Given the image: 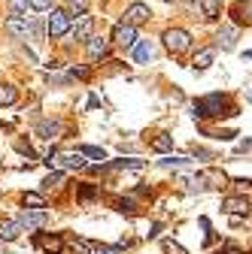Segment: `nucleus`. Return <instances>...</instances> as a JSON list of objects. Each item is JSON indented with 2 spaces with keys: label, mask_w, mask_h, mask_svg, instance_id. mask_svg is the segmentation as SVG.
<instances>
[{
  "label": "nucleus",
  "mask_w": 252,
  "mask_h": 254,
  "mask_svg": "<svg viewBox=\"0 0 252 254\" xmlns=\"http://www.w3.org/2000/svg\"><path fill=\"white\" fill-rule=\"evenodd\" d=\"M195 118L198 121H207V118H222V115H237V106H231V97L228 94H207V97H198L195 106H192Z\"/></svg>",
  "instance_id": "obj_1"
},
{
  "label": "nucleus",
  "mask_w": 252,
  "mask_h": 254,
  "mask_svg": "<svg viewBox=\"0 0 252 254\" xmlns=\"http://www.w3.org/2000/svg\"><path fill=\"white\" fill-rule=\"evenodd\" d=\"M46 164L52 170H61V173H67V170H85V161H82V154L79 151H61V148H52L49 157H46Z\"/></svg>",
  "instance_id": "obj_2"
},
{
  "label": "nucleus",
  "mask_w": 252,
  "mask_h": 254,
  "mask_svg": "<svg viewBox=\"0 0 252 254\" xmlns=\"http://www.w3.org/2000/svg\"><path fill=\"white\" fill-rule=\"evenodd\" d=\"M34 245L43 254H64L67 251V236L64 233H34Z\"/></svg>",
  "instance_id": "obj_3"
},
{
  "label": "nucleus",
  "mask_w": 252,
  "mask_h": 254,
  "mask_svg": "<svg viewBox=\"0 0 252 254\" xmlns=\"http://www.w3.org/2000/svg\"><path fill=\"white\" fill-rule=\"evenodd\" d=\"M15 221H18L21 233H24V230H27V233H34V230H40V227L49 224V212H46V209H21Z\"/></svg>",
  "instance_id": "obj_4"
},
{
  "label": "nucleus",
  "mask_w": 252,
  "mask_h": 254,
  "mask_svg": "<svg viewBox=\"0 0 252 254\" xmlns=\"http://www.w3.org/2000/svg\"><path fill=\"white\" fill-rule=\"evenodd\" d=\"M164 46L170 55H182V52L192 49V34L182 27H170V30H164Z\"/></svg>",
  "instance_id": "obj_5"
},
{
  "label": "nucleus",
  "mask_w": 252,
  "mask_h": 254,
  "mask_svg": "<svg viewBox=\"0 0 252 254\" xmlns=\"http://www.w3.org/2000/svg\"><path fill=\"white\" fill-rule=\"evenodd\" d=\"M46 34H49V40L67 37V34H70V12L52 9V15H49V21H46Z\"/></svg>",
  "instance_id": "obj_6"
},
{
  "label": "nucleus",
  "mask_w": 252,
  "mask_h": 254,
  "mask_svg": "<svg viewBox=\"0 0 252 254\" xmlns=\"http://www.w3.org/2000/svg\"><path fill=\"white\" fill-rule=\"evenodd\" d=\"M110 43H116L119 49H134V43H137V27L128 24V21H119V24L113 27Z\"/></svg>",
  "instance_id": "obj_7"
},
{
  "label": "nucleus",
  "mask_w": 252,
  "mask_h": 254,
  "mask_svg": "<svg viewBox=\"0 0 252 254\" xmlns=\"http://www.w3.org/2000/svg\"><path fill=\"white\" fill-rule=\"evenodd\" d=\"M222 212H225V215H249V212H252V200L243 197V194L225 197V200H222Z\"/></svg>",
  "instance_id": "obj_8"
},
{
  "label": "nucleus",
  "mask_w": 252,
  "mask_h": 254,
  "mask_svg": "<svg viewBox=\"0 0 252 254\" xmlns=\"http://www.w3.org/2000/svg\"><path fill=\"white\" fill-rule=\"evenodd\" d=\"M3 27H6V34H12V37H18V40H21V37H27V34H30V27H34V21H30L27 15H18V12H12V15L6 18V24H3Z\"/></svg>",
  "instance_id": "obj_9"
},
{
  "label": "nucleus",
  "mask_w": 252,
  "mask_h": 254,
  "mask_svg": "<svg viewBox=\"0 0 252 254\" xmlns=\"http://www.w3.org/2000/svg\"><path fill=\"white\" fill-rule=\"evenodd\" d=\"M85 55H88V61H104L110 55V40L107 37H88L85 40Z\"/></svg>",
  "instance_id": "obj_10"
},
{
  "label": "nucleus",
  "mask_w": 252,
  "mask_h": 254,
  "mask_svg": "<svg viewBox=\"0 0 252 254\" xmlns=\"http://www.w3.org/2000/svg\"><path fill=\"white\" fill-rule=\"evenodd\" d=\"M61 130H64V124H61L58 118H43V121H37V127H34V133H37L40 139H58Z\"/></svg>",
  "instance_id": "obj_11"
},
{
  "label": "nucleus",
  "mask_w": 252,
  "mask_h": 254,
  "mask_svg": "<svg viewBox=\"0 0 252 254\" xmlns=\"http://www.w3.org/2000/svg\"><path fill=\"white\" fill-rule=\"evenodd\" d=\"M149 18H152V9H149L146 3H131L128 12H125V21L134 24V27H137V24H146Z\"/></svg>",
  "instance_id": "obj_12"
},
{
  "label": "nucleus",
  "mask_w": 252,
  "mask_h": 254,
  "mask_svg": "<svg viewBox=\"0 0 252 254\" xmlns=\"http://www.w3.org/2000/svg\"><path fill=\"white\" fill-rule=\"evenodd\" d=\"M113 209L119 212V215H128V218H137L140 215V203L128 194V197H116L113 200Z\"/></svg>",
  "instance_id": "obj_13"
},
{
  "label": "nucleus",
  "mask_w": 252,
  "mask_h": 254,
  "mask_svg": "<svg viewBox=\"0 0 252 254\" xmlns=\"http://www.w3.org/2000/svg\"><path fill=\"white\" fill-rule=\"evenodd\" d=\"M98 197H101V185H94V182L76 185V203H91V200H98Z\"/></svg>",
  "instance_id": "obj_14"
},
{
  "label": "nucleus",
  "mask_w": 252,
  "mask_h": 254,
  "mask_svg": "<svg viewBox=\"0 0 252 254\" xmlns=\"http://www.w3.org/2000/svg\"><path fill=\"white\" fill-rule=\"evenodd\" d=\"M18 236H21V227H18L15 218H3V221H0V242H15Z\"/></svg>",
  "instance_id": "obj_15"
},
{
  "label": "nucleus",
  "mask_w": 252,
  "mask_h": 254,
  "mask_svg": "<svg viewBox=\"0 0 252 254\" xmlns=\"http://www.w3.org/2000/svg\"><path fill=\"white\" fill-rule=\"evenodd\" d=\"M216 43L222 46V52H231V49L237 46V27H234V24H225V27L216 34Z\"/></svg>",
  "instance_id": "obj_16"
},
{
  "label": "nucleus",
  "mask_w": 252,
  "mask_h": 254,
  "mask_svg": "<svg viewBox=\"0 0 252 254\" xmlns=\"http://www.w3.org/2000/svg\"><path fill=\"white\" fill-rule=\"evenodd\" d=\"M146 142H149L152 151H158V154H170V151H173V136H170V133H158V136H152V139H146Z\"/></svg>",
  "instance_id": "obj_17"
},
{
  "label": "nucleus",
  "mask_w": 252,
  "mask_h": 254,
  "mask_svg": "<svg viewBox=\"0 0 252 254\" xmlns=\"http://www.w3.org/2000/svg\"><path fill=\"white\" fill-rule=\"evenodd\" d=\"M91 30H94V18H91L88 12H85V15H79V21H76V27H73V37L85 43V40L91 37Z\"/></svg>",
  "instance_id": "obj_18"
},
{
  "label": "nucleus",
  "mask_w": 252,
  "mask_h": 254,
  "mask_svg": "<svg viewBox=\"0 0 252 254\" xmlns=\"http://www.w3.org/2000/svg\"><path fill=\"white\" fill-rule=\"evenodd\" d=\"M213 61H216V49H201V52L195 55V61H192V70H195V73H204Z\"/></svg>",
  "instance_id": "obj_19"
},
{
  "label": "nucleus",
  "mask_w": 252,
  "mask_h": 254,
  "mask_svg": "<svg viewBox=\"0 0 252 254\" xmlns=\"http://www.w3.org/2000/svg\"><path fill=\"white\" fill-rule=\"evenodd\" d=\"M152 55H155V46H152L149 40L134 43V61H137V64H149V61H152Z\"/></svg>",
  "instance_id": "obj_20"
},
{
  "label": "nucleus",
  "mask_w": 252,
  "mask_h": 254,
  "mask_svg": "<svg viewBox=\"0 0 252 254\" xmlns=\"http://www.w3.org/2000/svg\"><path fill=\"white\" fill-rule=\"evenodd\" d=\"M21 206L24 209H46V194H40V190H27V194H21Z\"/></svg>",
  "instance_id": "obj_21"
},
{
  "label": "nucleus",
  "mask_w": 252,
  "mask_h": 254,
  "mask_svg": "<svg viewBox=\"0 0 252 254\" xmlns=\"http://www.w3.org/2000/svg\"><path fill=\"white\" fill-rule=\"evenodd\" d=\"M164 170H182V167H188V164H192V157H176V154H161V161H158Z\"/></svg>",
  "instance_id": "obj_22"
},
{
  "label": "nucleus",
  "mask_w": 252,
  "mask_h": 254,
  "mask_svg": "<svg viewBox=\"0 0 252 254\" xmlns=\"http://www.w3.org/2000/svg\"><path fill=\"white\" fill-rule=\"evenodd\" d=\"M201 12H204L207 21H216L222 15V0H201Z\"/></svg>",
  "instance_id": "obj_23"
},
{
  "label": "nucleus",
  "mask_w": 252,
  "mask_h": 254,
  "mask_svg": "<svg viewBox=\"0 0 252 254\" xmlns=\"http://www.w3.org/2000/svg\"><path fill=\"white\" fill-rule=\"evenodd\" d=\"M67 245H70L73 254H94V245H98V242H94V239H82V236H76V239H70Z\"/></svg>",
  "instance_id": "obj_24"
},
{
  "label": "nucleus",
  "mask_w": 252,
  "mask_h": 254,
  "mask_svg": "<svg viewBox=\"0 0 252 254\" xmlns=\"http://www.w3.org/2000/svg\"><path fill=\"white\" fill-rule=\"evenodd\" d=\"M240 24H252V0H240V6L231 12Z\"/></svg>",
  "instance_id": "obj_25"
},
{
  "label": "nucleus",
  "mask_w": 252,
  "mask_h": 254,
  "mask_svg": "<svg viewBox=\"0 0 252 254\" xmlns=\"http://www.w3.org/2000/svg\"><path fill=\"white\" fill-rule=\"evenodd\" d=\"M15 103H18V88L0 85V106H15Z\"/></svg>",
  "instance_id": "obj_26"
},
{
  "label": "nucleus",
  "mask_w": 252,
  "mask_h": 254,
  "mask_svg": "<svg viewBox=\"0 0 252 254\" xmlns=\"http://www.w3.org/2000/svg\"><path fill=\"white\" fill-rule=\"evenodd\" d=\"M76 151H79L82 157H91V161H101V164L107 161V151H104V148H98V145H79Z\"/></svg>",
  "instance_id": "obj_27"
},
{
  "label": "nucleus",
  "mask_w": 252,
  "mask_h": 254,
  "mask_svg": "<svg viewBox=\"0 0 252 254\" xmlns=\"http://www.w3.org/2000/svg\"><path fill=\"white\" fill-rule=\"evenodd\" d=\"M61 182H64V173H61V170H55V173H49V176L40 182V188H43V190H55Z\"/></svg>",
  "instance_id": "obj_28"
},
{
  "label": "nucleus",
  "mask_w": 252,
  "mask_h": 254,
  "mask_svg": "<svg viewBox=\"0 0 252 254\" xmlns=\"http://www.w3.org/2000/svg\"><path fill=\"white\" fill-rule=\"evenodd\" d=\"M15 151L24 154V157H30V161H37V151H34V145H30L27 139H15Z\"/></svg>",
  "instance_id": "obj_29"
},
{
  "label": "nucleus",
  "mask_w": 252,
  "mask_h": 254,
  "mask_svg": "<svg viewBox=\"0 0 252 254\" xmlns=\"http://www.w3.org/2000/svg\"><path fill=\"white\" fill-rule=\"evenodd\" d=\"M161 251H164V254H188L176 239H161Z\"/></svg>",
  "instance_id": "obj_30"
},
{
  "label": "nucleus",
  "mask_w": 252,
  "mask_h": 254,
  "mask_svg": "<svg viewBox=\"0 0 252 254\" xmlns=\"http://www.w3.org/2000/svg\"><path fill=\"white\" fill-rule=\"evenodd\" d=\"M67 3H70V15H85L88 12V0H67Z\"/></svg>",
  "instance_id": "obj_31"
},
{
  "label": "nucleus",
  "mask_w": 252,
  "mask_h": 254,
  "mask_svg": "<svg viewBox=\"0 0 252 254\" xmlns=\"http://www.w3.org/2000/svg\"><path fill=\"white\" fill-rule=\"evenodd\" d=\"M216 254H246V251H243L237 242H222V245L216 248Z\"/></svg>",
  "instance_id": "obj_32"
},
{
  "label": "nucleus",
  "mask_w": 252,
  "mask_h": 254,
  "mask_svg": "<svg viewBox=\"0 0 252 254\" xmlns=\"http://www.w3.org/2000/svg\"><path fill=\"white\" fill-rule=\"evenodd\" d=\"M131 197H134V200H149V197H152V188H149V185H137V188L131 190Z\"/></svg>",
  "instance_id": "obj_33"
},
{
  "label": "nucleus",
  "mask_w": 252,
  "mask_h": 254,
  "mask_svg": "<svg viewBox=\"0 0 252 254\" xmlns=\"http://www.w3.org/2000/svg\"><path fill=\"white\" fill-rule=\"evenodd\" d=\"M70 79H79V82H88V79H91V70H88V67H73V70H70Z\"/></svg>",
  "instance_id": "obj_34"
},
{
  "label": "nucleus",
  "mask_w": 252,
  "mask_h": 254,
  "mask_svg": "<svg viewBox=\"0 0 252 254\" xmlns=\"http://www.w3.org/2000/svg\"><path fill=\"white\" fill-rule=\"evenodd\" d=\"M9 6H12V12L24 15V12H27V6H30V0H9Z\"/></svg>",
  "instance_id": "obj_35"
},
{
  "label": "nucleus",
  "mask_w": 252,
  "mask_h": 254,
  "mask_svg": "<svg viewBox=\"0 0 252 254\" xmlns=\"http://www.w3.org/2000/svg\"><path fill=\"white\" fill-rule=\"evenodd\" d=\"M52 6V0H30V9H37V12H49Z\"/></svg>",
  "instance_id": "obj_36"
},
{
  "label": "nucleus",
  "mask_w": 252,
  "mask_h": 254,
  "mask_svg": "<svg viewBox=\"0 0 252 254\" xmlns=\"http://www.w3.org/2000/svg\"><path fill=\"white\" fill-rule=\"evenodd\" d=\"M192 157H204V161H216V154H213V151H207V148H198V145L192 148Z\"/></svg>",
  "instance_id": "obj_37"
},
{
  "label": "nucleus",
  "mask_w": 252,
  "mask_h": 254,
  "mask_svg": "<svg viewBox=\"0 0 252 254\" xmlns=\"http://www.w3.org/2000/svg\"><path fill=\"white\" fill-rule=\"evenodd\" d=\"M231 185H234L237 190H249V188H252V179H231Z\"/></svg>",
  "instance_id": "obj_38"
},
{
  "label": "nucleus",
  "mask_w": 252,
  "mask_h": 254,
  "mask_svg": "<svg viewBox=\"0 0 252 254\" xmlns=\"http://www.w3.org/2000/svg\"><path fill=\"white\" fill-rule=\"evenodd\" d=\"M246 151H252V139H243L234 145V154H246Z\"/></svg>",
  "instance_id": "obj_39"
},
{
  "label": "nucleus",
  "mask_w": 252,
  "mask_h": 254,
  "mask_svg": "<svg viewBox=\"0 0 252 254\" xmlns=\"http://www.w3.org/2000/svg\"><path fill=\"white\" fill-rule=\"evenodd\" d=\"M246 100H249V103H252V91H249V94H246Z\"/></svg>",
  "instance_id": "obj_40"
},
{
  "label": "nucleus",
  "mask_w": 252,
  "mask_h": 254,
  "mask_svg": "<svg viewBox=\"0 0 252 254\" xmlns=\"http://www.w3.org/2000/svg\"><path fill=\"white\" fill-rule=\"evenodd\" d=\"M243 58H249V61H252V52H246V55H243Z\"/></svg>",
  "instance_id": "obj_41"
},
{
  "label": "nucleus",
  "mask_w": 252,
  "mask_h": 254,
  "mask_svg": "<svg viewBox=\"0 0 252 254\" xmlns=\"http://www.w3.org/2000/svg\"><path fill=\"white\" fill-rule=\"evenodd\" d=\"M0 170H3V161H0Z\"/></svg>",
  "instance_id": "obj_42"
}]
</instances>
